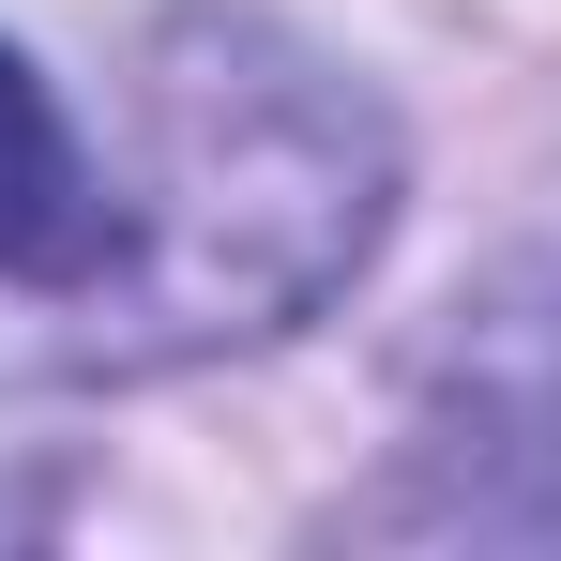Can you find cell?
Instances as JSON below:
<instances>
[{"label":"cell","mask_w":561,"mask_h":561,"mask_svg":"<svg viewBox=\"0 0 561 561\" xmlns=\"http://www.w3.org/2000/svg\"><path fill=\"white\" fill-rule=\"evenodd\" d=\"M379 106L259 15H183L152 46V197L77 274V365H183L304 319L379 243Z\"/></svg>","instance_id":"obj_1"},{"label":"cell","mask_w":561,"mask_h":561,"mask_svg":"<svg viewBox=\"0 0 561 561\" xmlns=\"http://www.w3.org/2000/svg\"><path fill=\"white\" fill-rule=\"evenodd\" d=\"M106 228H122V213L92 197L61 106L31 92V61H0V274H92Z\"/></svg>","instance_id":"obj_2"}]
</instances>
